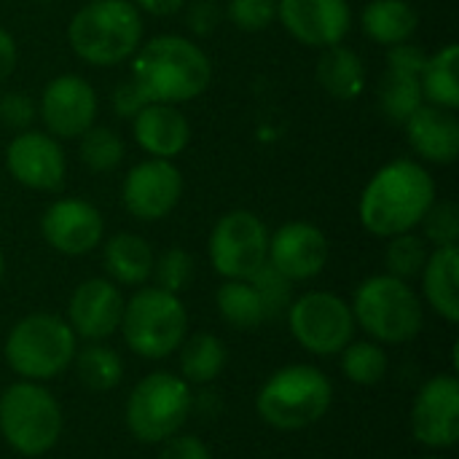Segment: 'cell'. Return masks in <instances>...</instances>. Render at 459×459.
<instances>
[{
    "label": "cell",
    "mask_w": 459,
    "mask_h": 459,
    "mask_svg": "<svg viewBox=\"0 0 459 459\" xmlns=\"http://www.w3.org/2000/svg\"><path fill=\"white\" fill-rule=\"evenodd\" d=\"M428 255H430V245L422 239V234L406 231V234L387 239L385 269H387V274H393L403 282H411V280H420V274L428 264Z\"/></svg>",
    "instance_id": "33"
},
{
    "label": "cell",
    "mask_w": 459,
    "mask_h": 459,
    "mask_svg": "<svg viewBox=\"0 0 459 459\" xmlns=\"http://www.w3.org/2000/svg\"><path fill=\"white\" fill-rule=\"evenodd\" d=\"M143 13L132 0H89L67 24L73 54L94 67H116L143 43Z\"/></svg>",
    "instance_id": "3"
},
{
    "label": "cell",
    "mask_w": 459,
    "mask_h": 459,
    "mask_svg": "<svg viewBox=\"0 0 459 459\" xmlns=\"http://www.w3.org/2000/svg\"><path fill=\"white\" fill-rule=\"evenodd\" d=\"M425 459H441V457H425Z\"/></svg>",
    "instance_id": "46"
},
{
    "label": "cell",
    "mask_w": 459,
    "mask_h": 459,
    "mask_svg": "<svg viewBox=\"0 0 459 459\" xmlns=\"http://www.w3.org/2000/svg\"><path fill=\"white\" fill-rule=\"evenodd\" d=\"M422 100L436 108L455 110L459 108V46L446 43L436 54L428 56L420 73Z\"/></svg>",
    "instance_id": "27"
},
{
    "label": "cell",
    "mask_w": 459,
    "mask_h": 459,
    "mask_svg": "<svg viewBox=\"0 0 459 459\" xmlns=\"http://www.w3.org/2000/svg\"><path fill=\"white\" fill-rule=\"evenodd\" d=\"M73 366H75L78 382L89 393H110L124 379L121 355L113 347L102 344V342H89L83 350H78Z\"/></svg>",
    "instance_id": "29"
},
{
    "label": "cell",
    "mask_w": 459,
    "mask_h": 459,
    "mask_svg": "<svg viewBox=\"0 0 459 459\" xmlns=\"http://www.w3.org/2000/svg\"><path fill=\"white\" fill-rule=\"evenodd\" d=\"M132 137L151 159L175 161L191 143V124L178 105L148 102L132 116Z\"/></svg>",
    "instance_id": "20"
},
{
    "label": "cell",
    "mask_w": 459,
    "mask_h": 459,
    "mask_svg": "<svg viewBox=\"0 0 459 459\" xmlns=\"http://www.w3.org/2000/svg\"><path fill=\"white\" fill-rule=\"evenodd\" d=\"M129 78L148 102L183 105L202 97L212 81V62L207 51L183 35H156L129 59Z\"/></svg>",
    "instance_id": "2"
},
{
    "label": "cell",
    "mask_w": 459,
    "mask_h": 459,
    "mask_svg": "<svg viewBox=\"0 0 459 459\" xmlns=\"http://www.w3.org/2000/svg\"><path fill=\"white\" fill-rule=\"evenodd\" d=\"M436 199L438 186L425 164L417 159H393L374 172L360 194V226L382 239L417 231Z\"/></svg>",
    "instance_id": "1"
},
{
    "label": "cell",
    "mask_w": 459,
    "mask_h": 459,
    "mask_svg": "<svg viewBox=\"0 0 459 459\" xmlns=\"http://www.w3.org/2000/svg\"><path fill=\"white\" fill-rule=\"evenodd\" d=\"M38 118V102L30 94L22 91H8L0 97V124L13 129V132H24L32 129V121Z\"/></svg>",
    "instance_id": "38"
},
{
    "label": "cell",
    "mask_w": 459,
    "mask_h": 459,
    "mask_svg": "<svg viewBox=\"0 0 459 459\" xmlns=\"http://www.w3.org/2000/svg\"><path fill=\"white\" fill-rule=\"evenodd\" d=\"M5 169L30 191H59L67 180V156L48 132L24 129L5 145Z\"/></svg>",
    "instance_id": "14"
},
{
    "label": "cell",
    "mask_w": 459,
    "mask_h": 459,
    "mask_svg": "<svg viewBox=\"0 0 459 459\" xmlns=\"http://www.w3.org/2000/svg\"><path fill=\"white\" fill-rule=\"evenodd\" d=\"M411 436L428 449H452L459 441L457 374L430 377L411 403Z\"/></svg>",
    "instance_id": "15"
},
{
    "label": "cell",
    "mask_w": 459,
    "mask_h": 459,
    "mask_svg": "<svg viewBox=\"0 0 459 459\" xmlns=\"http://www.w3.org/2000/svg\"><path fill=\"white\" fill-rule=\"evenodd\" d=\"M5 363L27 382H48L62 377L78 352V336L65 317L32 312L22 317L5 336Z\"/></svg>",
    "instance_id": "6"
},
{
    "label": "cell",
    "mask_w": 459,
    "mask_h": 459,
    "mask_svg": "<svg viewBox=\"0 0 459 459\" xmlns=\"http://www.w3.org/2000/svg\"><path fill=\"white\" fill-rule=\"evenodd\" d=\"M124 296L116 282L108 277H91L83 280L67 301V325L75 336L86 342H105L110 339L124 315Z\"/></svg>",
    "instance_id": "19"
},
{
    "label": "cell",
    "mask_w": 459,
    "mask_h": 459,
    "mask_svg": "<svg viewBox=\"0 0 459 459\" xmlns=\"http://www.w3.org/2000/svg\"><path fill=\"white\" fill-rule=\"evenodd\" d=\"M118 331L134 355L145 360H164L175 355L188 336V312L180 296L156 285H143L124 301Z\"/></svg>",
    "instance_id": "7"
},
{
    "label": "cell",
    "mask_w": 459,
    "mask_h": 459,
    "mask_svg": "<svg viewBox=\"0 0 459 459\" xmlns=\"http://www.w3.org/2000/svg\"><path fill=\"white\" fill-rule=\"evenodd\" d=\"M331 258L328 237L320 226L309 221L282 223L274 234H269V255L266 261L290 282H307L323 274Z\"/></svg>",
    "instance_id": "18"
},
{
    "label": "cell",
    "mask_w": 459,
    "mask_h": 459,
    "mask_svg": "<svg viewBox=\"0 0 459 459\" xmlns=\"http://www.w3.org/2000/svg\"><path fill=\"white\" fill-rule=\"evenodd\" d=\"M178 352H180V379L196 387L212 385L229 363V350L223 339L207 331L186 336Z\"/></svg>",
    "instance_id": "26"
},
{
    "label": "cell",
    "mask_w": 459,
    "mask_h": 459,
    "mask_svg": "<svg viewBox=\"0 0 459 459\" xmlns=\"http://www.w3.org/2000/svg\"><path fill=\"white\" fill-rule=\"evenodd\" d=\"M132 3L137 5V11H140V13L167 19V16L180 13V11L186 8V3H188V0H132Z\"/></svg>",
    "instance_id": "44"
},
{
    "label": "cell",
    "mask_w": 459,
    "mask_h": 459,
    "mask_svg": "<svg viewBox=\"0 0 459 459\" xmlns=\"http://www.w3.org/2000/svg\"><path fill=\"white\" fill-rule=\"evenodd\" d=\"M191 409V385L172 371H153L143 377L129 393L124 420L140 444H164L183 430Z\"/></svg>",
    "instance_id": "9"
},
{
    "label": "cell",
    "mask_w": 459,
    "mask_h": 459,
    "mask_svg": "<svg viewBox=\"0 0 459 459\" xmlns=\"http://www.w3.org/2000/svg\"><path fill=\"white\" fill-rule=\"evenodd\" d=\"M210 264L223 280H250L269 255V229L250 210L221 215L207 242Z\"/></svg>",
    "instance_id": "11"
},
{
    "label": "cell",
    "mask_w": 459,
    "mask_h": 459,
    "mask_svg": "<svg viewBox=\"0 0 459 459\" xmlns=\"http://www.w3.org/2000/svg\"><path fill=\"white\" fill-rule=\"evenodd\" d=\"M124 156H126V145L121 134L105 124H94L78 137V159L91 175L113 172L124 161Z\"/></svg>",
    "instance_id": "31"
},
{
    "label": "cell",
    "mask_w": 459,
    "mask_h": 459,
    "mask_svg": "<svg viewBox=\"0 0 459 459\" xmlns=\"http://www.w3.org/2000/svg\"><path fill=\"white\" fill-rule=\"evenodd\" d=\"M406 140L411 151L430 164L446 167L459 156V121L455 110L422 102L406 121Z\"/></svg>",
    "instance_id": "21"
},
{
    "label": "cell",
    "mask_w": 459,
    "mask_h": 459,
    "mask_svg": "<svg viewBox=\"0 0 459 459\" xmlns=\"http://www.w3.org/2000/svg\"><path fill=\"white\" fill-rule=\"evenodd\" d=\"M40 234L51 250L70 258H81L100 247L105 237V218L91 202L78 196H62L43 210Z\"/></svg>",
    "instance_id": "17"
},
{
    "label": "cell",
    "mask_w": 459,
    "mask_h": 459,
    "mask_svg": "<svg viewBox=\"0 0 459 459\" xmlns=\"http://www.w3.org/2000/svg\"><path fill=\"white\" fill-rule=\"evenodd\" d=\"M317 83L336 100H358L368 83L363 56L344 43L323 48L317 59Z\"/></svg>",
    "instance_id": "25"
},
{
    "label": "cell",
    "mask_w": 459,
    "mask_h": 459,
    "mask_svg": "<svg viewBox=\"0 0 459 459\" xmlns=\"http://www.w3.org/2000/svg\"><path fill=\"white\" fill-rule=\"evenodd\" d=\"M5 277V255H3V247H0V282Z\"/></svg>",
    "instance_id": "45"
},
{
    "label": "cell",
    "mask_w": 459,
    "mask_h": 459,
    "mask_svg": "<svg viewBox=\"0 0 459 459\" xmlns=\"http://www.w3.org/2000/svg\"><path fill=\"white\" fill-rule=\"evenodd\" d=\"M43 3H51V0H43Z\"/></svg>",
    "instance_id": "47"
},
{
    "label": "cell",
    "mask_w": 459,
    "mask_h": 459,
    "mask_svg": "<svg viewBox=\"0 0 459 459\" xmlns=\"http://www.w3.org/2000/svg\"><path fill=\"white\" fill-rule=\"evenodd\" d=\"M110 105H113V110H116L118 116L132 118L143 105H148V100H145V97H143V91L132 83V78H124V81L113 89V94H110Z\"/></svg>",
    "instance_id": "42"
},
{
    "label": "cell",
    "mask_w": 459,
    "mask_h": 459,
    "mask_svg": "<svg viewBox=\"0 0 459 459\" xmlns=\"http://www.w3.org/2000/svg\"><path fill=\"white\" fill-rule=\"evenodd\" d=\"M422 239L433 247H457L459 207L452 199H436L422 218Z\"/></svg>",
    "instance_id": "35"
},
{
    "label": "cell",
    "mask_w": 459,
    "mask_h": 459,
    "mask_svg": "<svg viewBox=\"0 0 459 459\" xmlns=\"http://www.w3.org/2000/svg\"><path fill=\"white\" fill-rule=\"evenodd\" d=\"M159 459H212L207 444L196 436H172L164 441Z\"/></svg>",
    "instance_id": "41"
},
{
    "label": "cell",
    "mask_w": 459,
    "mask_h": 459,
    "mask_svg": "<svg viewBox=\"0 0 459 459\" xmlns=\"http://www.w3.org/2000/svg\"><path fill=\"white\" fill-rule=\"evenodd\" d=\"M16 65H19L16 40H13V35H11L5 27H0V83L8 81V78L13 75Z\"/></svg>",
    "instance_id": "43"
},
{
    "label": "cell",
    "mask_w": 459,
    "mask_h": 459,
    "mask_svg": "<svg viewBox=\"0 0 459 459\" xmlns=\"http://www.w3.org/2000/svg\"><path fill=\"white\" fill-rule=\"evenodd\" d=\"M253 288L258 290L261 301H264V309H266V320H274L280 315L288 312L290 301H293V285L288 277H282L269 261L250 277Z\"/></svg>",
    "instance_id": "36"
},
{
    "label": "cell",
    "mask_w": 459,
    "mask_h": 459,
    "mask_svg": "<svg viewBox=\"0 0 459 459\" xmlns=\"http://www.w3.org/2000/svg\"><path fill=\"white\" fill-rule=\"evenodd\" d=\"M215 309L237 331H255L266 323L264 301L250 280H223L215 290Z\"/></svg>",
    "instance_id": "28"
},
{
    "label": "cell",
    "mask_w": 459,
    "mask_h": 459,
    "mask_svg": "<svg viewBox=\"0 0 459 459\" xmlns=\"http://www.w3.org/2000/svg\"><path fill=\"white\" fill-rule=\"evenodd\" d=\"M59 401L40 385L19 379L0 395V436L22 457H43L62 436Z\"/></svg>",
    "instance_id": "8"
},
{
    "label": "cell",
    "mask_w": 459,
    "mask_h": 459,
    "mask_svg": "<svg viewBox=\"0 0 459 459\" xmlns=\"http://www.w3.org/2000/svg\"><path fill=\"white\" fill-rule=\"evenodd\" d=\"M194 272H196V264H194V255L188 250L167 247L164 253L156 255L151 280L156 282V288L180 296L194 282Z\"/></svg>",
    "instance_id": "34"
},
{
    "label": "cell",
    "mask_w": 459,
    "mask_h": 459,
    "mask_svg": "<svg viewBox=\"0 0 459 459\" xmlns=\"http://www.w3.org/2000/svg\"><path fill=\"white\" fill-rule=\"evenodd\" d=\"M153 261H156L153 247L132 231L113 234L102 247L105 274L116 285L143 288L153 274Z\"/></svg>",
    "instance_id": "23"
},
{
    "label": "cell",
    "mask_w": 459,
    "mask_h": 459,
    "mask_svg": "<svg viewBox=\"0 0 459 459\" xmlns=\"http://www.w3.org/2000/svg\"><path fill=\"white\" fill-rule=\"evenodd\" d=\"M183 196V175L175 161L167 159H145L137 161L124 183H121V202L126 212L143 223H153L167 218Z\"/></svg>",
    "instance_id": "13"
},
{
    "label": "cell",
    "mask_w": 459,
    "mask_h": 459,
    "mask_svg": "<svg viewBox=\"0 0 459 459\" xmlns=\"http://www.w3.org/2000/svg\"><path fill=\"white\" fill-rule=\"evenodd\" d=\"M422 296L449 325L459 323V247H433L420 274Z\"/></svg>",
    "instance_id": "22"
},
{
    "label": "cell",
    "mask_w": 459,
    "mask_h": 459,
    "mask_svg": "<svg viewBox=\"0 0 459 459\" xmlns=\"http://www.w3.org/2000/svg\"><path fill=\"white\" fill-rule=\"evenodd\" d=\"M352 317L363 333L377 344H409L425 328V301L411 288L393 274L366 277L352 299Z\"/></svg>",
    "instance_id": "5"
},
{
    "label": "cell",
    "mask_w": 459,
    "mask_h": 459,
    "mask_svg": "<svg viewBox=\"0 0 459 459\" xmlns=\"http://www.w3.org/2000/svg\"><path fill=\"white\" fill-rule=\"evenodd\" d=\"M333 403L331 379L309 363H293L274 371L255 395L258 417L282 433L317 425Z\"/></svg>",
    "instance_id": "4"
},
{
    "label": "cell",
    "mask_w": 459,
    "mask_h": 459,
    "mask_svg": "<svg viewBox=\"0 0 459 459\" xmlns=\"http://www.w3.org/2000/svg\"><path fill=\"white\" fill-rule=\"evenodd\" d=\"M360 30L368 40L390 48L417 35L420 11L409 0H371L360 13Z\"/></svg>",
    "instance_id": "24"
},
{
    "label": "cell",
    "mask_w": 459,
    "mask_h": 459,
    "mask_svg": "<svg viewBox=\"0 0 459 459\" xmlns=\"http://www.w3.org/2000/svg\"><path fill=\"white\" fill-rule=\"evenodd\" d=\"M285 315L299 347L317 358L339 355L358 331L350 301L331 290H309L293 299Z\"/></svg>",
    "instance_id": "10"
},
{
    "label": "cell",
    "mask_w": 459,
    "mask_h": 459,
    "mask_svg": "<svg viewBox=\"0 0 459 459\" xmlns=\"http://www.w3.org/2000/svg\"><path fill=\"white\" fill-rule=\"evenodd\" d=\"M428 56H430V54H428L422 46L406 40V43H398V46H390V48H387V67L420 75L422 67H425V62H428Z\"/></svg>",
    "instance_id": "40"
},
{
    "label": "cell",
    "mask_w": 459,
    "mask_h": 459,
    "mask_svg": "<svg viewBox=\"0 0 459 459\" xmlns=\"http://www.w3.org/2000/svg\"><path fill=\"white\" fill-rule=\"evenodd\" d=\"M277 22L307 48H331L344 43L352 30L350 0H277Z\"/></svg>",
    "instance_id": "16"
},
{
    "label": "cell",
    "mask_w": 459,
    "mask_h": 459,
    "mask_svg": "<svg viewBox=\"0 0 459 459\" xmlns=\"http://www.w3.org/2000/svg\"><path fill=\"white\" fill-rule=\"evenodd\" d=\"M186 24L194 35L199 38H207L218 30L221 19H223V11L218 5V0H188L186 3Z\"/></svg>",
    "instance_id": "39"
},
{
    "label": "cell",
    "mask_w": 459,
    "mask_h": 459,
    "mask_svg": "<svg viewBox=\"0 0 459 459\" xmlns=\"http://www.w3.org/2000/svg\"><path fill=\"white\" fill-rule=\"evenodd\" d=\"M226 19L242 32H261L277 22V0H229Z\"/></svg>",
    "instance_id": "37"
},
{
    "label": "cell",
    "mask_w": 459,
    "mask_h": 459,
    "mask_svg": "<svg viewBox=\"0 0 459 459\" xmlns=\"http://www.w3.org/2000/svg\"><path fill=\"white\" fill-rule=\"evenodd\" d=\"M342 374L360 387L379 385L390 371V358L382 344L377 342H350L342 352Z\"/></svg>",
    "instance_id": "32"
},
{
    "label": "cell",
    "mask_w": 459,
    "mask_h": 459,
    "mask_svg": "<svg viewBox=\"0 0 459 459\" xmlns=\"http://www.w3.org/2000/svg\"><path fill=\"white\" fill-rule=\"evenodd\" d=\"M422 86L420 75L387 67L379 81V110L387 121L403 124L420 105H422Z\"/></svg>",
    "instance_id": "30"
},
{
    "label": "cell",
    "mask_w": 459,
    "mask_h": 459,
    "mask_svg": "<svg viewBox=\"0 0 459 459\" xmlns=\"http://www.w3.org/2000/svg\"><path fill=\"white\" fill-rule=\"evenodd\" d=\"M97 91L78 73H62L51 78L38 100V118L56 140H78L89 126L97 124Z\"/></svg>",
    "instance_id": "12"
}]
</instances>
